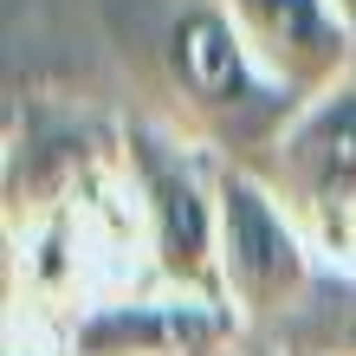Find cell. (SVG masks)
I'll return each instance as SVG.
<instances>
[{"label": "cell", "mask_w": 356, "mask_h": 356, "mask_svg": "<svg viewBox=\"0 0 356 356\" xmlns=\"http://www.w3.org/2000/svg\"><path fill=\"white\" fill-rule=\"evenodd\" d=\"M253 169L291 207L318 259L356 266V78L311 97Z\"/></svg>", "instance_id": "3"}, {"label": "cell", "mask_w": 356, "mask_h": 356, "mask_svg": "<svg viewBox=\"0 0 356 356\" xmlns=\"http://www.w3.org/2000/svg\"><path fill=\"white\" fill-rule=\"evenodd\" d=\"M337 7H343V13H350V26H356V0H337Z\"/></svg>", "instance_id": "7"}, {"label": "cell", "mask_w": 356, "mask_h": 356, "mask_svg": "<svg viewBox=\"0 0 356 356\" xmlns=\"http://www.w3.org/2000/svg\"><path fill=\"white\" fill-rule=\"evenodd\" d=\"M156 85L169 104V123L220 162H259L285 136V123L305 111L253 58L220 0H181L162 19Z\"/></svg>", "instance_id": "1"}, {"label": "cell", "mask_w": 356, "mask_h": 356, "mask_svg": "<svg viewBox=\"0 0 356 356\" xmlns=\"http://www.w3.org/2000/svg\"><path fill=\"white\" fill-rule=\"evenodd\" d=\"M123 169L143 220V246L162 291L201 305H227L220 285V156L188 143L169 117L123 130ZM234 311V305H227Z\"/></svg>", "instance_id": "2"}, {"label": "cell", "mask_w": 356, "mask_h": 356, "mask_svg": "<svg viewBox=\"0 0 356 356\" xmlns=\"http://www.w3.org/2000/svg\"><path fill=\"white\" fill-rule=\"evenodd\" d=\"M227 337H240V318L227 305L162 291L136 305H97L91 318H78L72 356H207Z\"/></svg>", "instance_id": "6"}, {"label": "cell", "mask_w": 356, "mask_h": 356, "mask_svg": "<svg viewBox=\"0 0 356 356\" xmlns=\"http://www.w3.org/2000/svg\"><path fill=\"white\" fill-rule=\"evenodd\" d=\"M318 246L253 162H220V285L240 324H266L305 298Z\"/></svg>", "instance_id": "4"}, {"label": "cell", "mask_w": 356, "mask_h": 356, "mask_svg": "<svg viewBox=\"0 0 356 356\" xmlns=\"http://www.w3.org/2000/svg\"><path fill=\"white\" fill-rule=\"evenodd\" d=\"M279 85L311 104L356 78V26L337 0H220Z\"/></svg>", "instance_id": "5"}]
</instances>
